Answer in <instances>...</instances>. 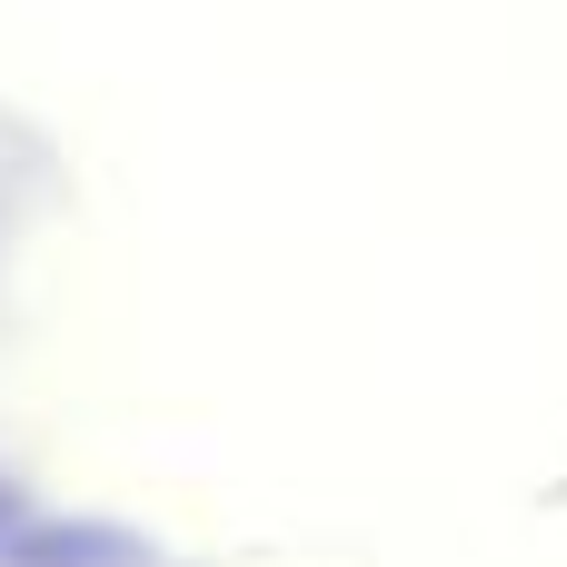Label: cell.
I'll return each instance as SVG.
<instances>
[{"mask_svg":"<svg viewBox=\"0 0 567 567\" xmlns=\"http://www.w3.org/2000/svg\"><path fill=\"white\" fill-rule=\"evenodd\" d=\"M0 567H150V548L120 528H10Z\"/></svg>","mask_w":567,"mask_h":567,"instance_id":"1","label":"cell"},{"mask_svg":"<svg viewBox=\"0 0 567 567\" xmlns=\"http://www.w3.org/2000/svg\"><path fill=\"white\" fill-rule=\"evenodd\" d=\"M0 518H10V488H0Z\"/></svg>","mask_w":567,"mask_h":567,"instance_id":"2","label":"cell"}]
</instances>
